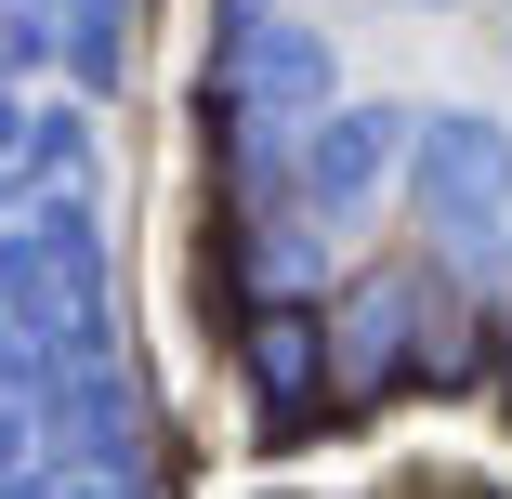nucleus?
I'll list each match as a JSON object with an SVG mask.
<instances>
[{
  "instance_id": "1",
  "label": "nucleus",
  "mask_w": 512,
  "mask_h": 499,
  "mask_svg": "<svg viewBox=\"0 0 512 499\" xmlns=\"http://www.w3.org/2000/svg\"><path fill=\"white\" fill-rule=\"evenodd\" d=\"M381 145H394V119H342V132L316 145V184H342V197H355V184L381 171Z\"/></svg>"
}]
</instances>
